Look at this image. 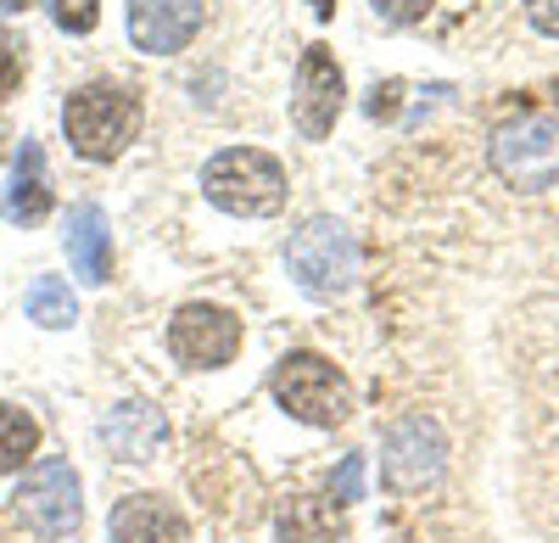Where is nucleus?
I'll return each mask as SVG.
<instances>
[{"label":"nucleus","instance_id":"f257e3e1","mask_svg":"<svg viewBox=\"0 0 559 543\" xmlns=\"http://www.w3.org/2000/svg\"><path fill=\"white\" fill-rule=\"evenodd\" d=\"M62 129H68V146L84 163H112L140 134V96L123 79H96L68 96Z\"/></svg>","mask_w":559,"mask_h":543},{"label":"nucleus","instance_id":"f03ea898","mask_svg":"<svg viewBox=\"0 0 559 543\" xmlns=\"http://www.w3.org/2000/svg\"><path fill=\"white\" fill-rule=\"evenodd\" d=\"M202 197L236 219H269L286 208V168L263 146H229L202 168Z\"/></svg>","mask_w":559,"mask_h":543},{"label":"nucleus","instance_id":"7ed1b4c3","mask_svg":"<svg viewBox=\"0 0 559 543\" xmlns=\"http://www.w3.org/2000/svg\"><path fill=\"white\" fill-rule=\"evenodd\" d=\"M269 392H274V403L286 410L292 421H302V426H342L347 415H353V387H347V376L331 365L324 353H286L274 365V376H269Z\"/></svg>","mask_w":559,"mask_h":543},{"label":"nucleus","instance_id":"20e7f679","mask_svg":"<svg viewBox=\"0 0 559 543\" xmlns=\"http://www.w3.org/2000/svg\"><path fill=\"white\" fill-rule=\"evenodd\" d=\"M286 269L308 297H342L358 281V241L342 219L319 213L286 241Z\"/></svg>","mask_w":559,"mask_h":543},{"label":"nucleus","instance_id":"39448f33","mask_svg":"<svg viewBox=\"0 0 559 543\" xmlns=\"http://www.w3.org/2000/svg\"><path fill=\"white\" fill-rule=\"evenodd\" d=\"M448 471V432L431 415H397L381 432V482L386 493H426Z\"/></svg>","mask_w":559,"mask_h":543},{"label":"nucleus","instance_id":"423d86ee","mask_svg":"<svg viewBox=\"0 0 559 543\" xmlns=\"http://www.w3.org/2000/svg\"><path fill=\"white\" fill-rule=\"evenodd\" d=\"M492 168L515 191H548L559 186V118L521 113L492 134Z\"/></svg>","mask_w":559,"mask_h":543},{"label":"nucleus","instance_id":"0eeeda50","mask_svg":"<svg viewBox=\"0 0 559 543\" xmlns=\"http://www.w3.org/2000/svg\"><path fill=\"white\" fill-rule=\"evenodd\" d=\"M12 510L34 538H68L84 521V493H79V471L68 460H34L28 476L12 493Z\"/></svg>","mask_w":559,"mask_h":543},{"label":"nucleus","instance_id":"6e6552de","mask_svg":"<svg viewBox=\"0 0 559 543\" xmlns=\"http://www.w3.org/2000/svg\"><path fill=\"white\" fill-rule=\"evenodd\" d=\"M168 353L185 370H224L241 353V320L218 303H179L168 320Z\"/></svg>","mask_w":559,"mask_h":543},{"label":"nucleus","instance_id":"1a4fd4ad","mask_svg":"<svg viewBox=\"0 0 559 543\" xmlns=\"http://www.w3.org/2000/svg\"><path fill=\"white\" fill-rule=\"evenodd\" d=\"M347 107V79H342V62L331 45H308L302 62H297V84H292V123L302 141H324V134L336 129Z\"/></svg>","mask_w":559,"mask_h":543},{"label":"nucleus","instance_id":"9d476101","mask_svg":"<svg viewBox=\"0 0 559 543\" xmlns=\"http://www.w3.org/2000/svg\"><path fill=\"white\" fill-rule=\"evenodd\" d=\"M207 17V0H129V45L146 57L185 51Z\"/></svg>","mask_w":559,"mask_h":543},{"label":"nucleus","instance_id":"9b49d317","mask_svg":"<svg viewBox=\"0 0 559 543\" xmlns=\"http://www.w3.org/2000/svg\"><path fill=\"white\" fill-rule=\"evenodd\" d=\"M107 532H112V543H191L185 516L168 499H157V493H129V499H118L107 516Z\"/></svg>","mask_w":559,"mask_h":543},{"label":"nucleus","instance_id":"f8f14e48","mask_svg":"<svg viewBox=\"0 0 559 543\" xmlns=\"http://www.w3.org/2000/svg\"><path fill=\"white\" fill-rule=\"evenodd\" d=\"M62 247H68V263H73V275L84 286H107V275H112V231H107V213L96 202H79L68 213Z\"/></svg>","mask_w":559,"mask_h":543},{"label":"nucleus","instance_id":"ddd939ff","mask_svg":"<svg viewBox=\"0 0 559 543\" xmlns=\"http://www.w3.org/2000/svg\"><path fill=\"white\" fill-rule=\"evenodd\" d=\"M102 442L112 448V460H152L157 448L168 442V421L152 410V403L129 398L102 421Z\"/></svg>","mask_w":559,"mask_h":543},{"label":"nucleus","instance_id":"4468645a","mask_svg":"<svg viewBox=\"0 0 559 543\" xmlns=\"http://www.w3.org/2000/svg\"><path fill=\"white\" fill-rule=\"evenodd\" d=\"M280 543H347V521L319 493H292L280 505Z\"/></svg>","mask_w":559,"mask_h":543},{"label":"nucleus","instance_id":"2eb2a0df","mask_svg":"<svg viewBox=\"0 0 559 543\" xmlns=\"http://www.w3.org/2000/svg\"><path fill=\"white\" fill-rule=\"evenodd\" d=\"M51 174H45V152L39 141H23L17 146V168H12V191H7V219L17 224H39L51 213Z\"/></svg>","mask_w":559,"mask_h":543},{"label":"nucleus","instance_id":"dca6fc26","mask_svg":"<svg viewBox=\"0 0 559 543\" xmlns=\"http://www.w3.org/2000/svg\"><path fill=\"white\" fill-rule=\"evenodd\" d=\"M34 455H39V421L0 398V476L34 465Z\"/></svg>","mask_w":559,"mask_h":543},{"label":"nucleus","instance_id":"f3484780","mask_svg":"<svg viewBox=\"0 0 559 543\" xmlns=\"http://www.w3.org/2000/svg\"><path fill=\"white\" fill-rule=\"evenodd\" d=\"M28 320L45 326V331H68V326L79 320V303H73V292H68L57 275H39V281L28 286Z\"/></svg>","mask_w":559,"mask_h":543},{"label":"nucleus","instance_id":"a211bd4d","mask_svg":"<svg viewBox=\"0 0 559 543\" xmlns=\"http://www.w3.org/2000/svg\"><path fill=\"white\" fill-rule=\"evenodd\" d=\"M45 7H51V23L62 34H90L102 23V0H45Z\"/></svg>","mask_w":559,"mask_h":543},{"label":"nucleus","instance_id":"6ab92c4d","mask_svg":"<svg viewBox=\"0 0 559 543\" xmlns=\"http://www.w3.org/2000/svg\"><path fill=\"white\" fill-rule=\"evenodd\" d=\"M358 499H364V455H347L342 471L331 476V505L342 510V505H358Z\"/></svg>","mask_w":559,"mask_h":543},{"label":"nucleus","instance_id":"aec40b11","mask_svg":"<svg viewBox=\"0 0 559 543\" xmlns=\"http://www.w3.org/2000/svg\"><path fill=\"white\" fill-rule=\"evenodd\" d=\"M17 84H23V39L0 23V96H12Z\"/></svg>","mask_w":559,"mask_h":543},{"label":"nucleus","instance_id":"412c9836","mask_svg":"<svg viewBox=\"0 0 559 543\" xmlns=\"http://www.w3.org/2000/svg\"><path fill=\"white\" fill-rule=\"evenodd\" d=\"M369 7H376V17H381V23L408 28V23H426L437 0H369Z\"/></svg>","mask_w":559,"mask_h":543},{"label":"nucleus","instance_id":"4be33fe9","mask_svg":"<svg viewBox=\"0 0 559 543\" xmlns=\"http://www.w3.org/2000/svg\"><path fill=\"white\" fill-rule=\"evenodd\" d=\"M526 17H532L537 34L559 39V0H526Z\"/></svg>","mask_w":559,"mask_h":543},{"label":"nucleus","instance_id":"5701e85b","mask_svg":"<svg viewBox=\"0 0 559 543\" xmlns=\"http://www.w3.org/2000/svg\"><path fill=\"white\" fill-rule=\"evenodd\" d=\"M313 17H336V0H313Z\"/></svg>","mask_w":559,"mask_h":543},{"label":"nucleus","instance_id":"b1692460","mask_svg":"<svg viewBox=\"0 0 559 543\" xmlns=\"http://www.w3.org/2000/svg\"><path fill=\"white\" fill-rule=\"evenodd\" d=\"M0 7H7V12H23V7H28V0H0Z\"/></svg>","mask_w":559,"mask_h":543}]
</instances>
